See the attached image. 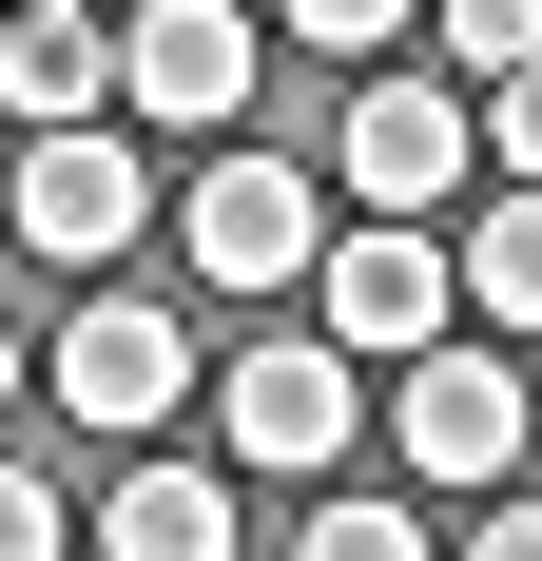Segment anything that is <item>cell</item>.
<instances>
[{"mask_svg": "<svg viewBox=\"0 0 542 561\" xmlns=\"http://www.w3.org/2000/svg\"><path fill=\"white\" fill-rule=\"evenodd\" d=\"M214 426H233V465H252V484H329V465H349V426H369V348H349V330H271V348H233Z\"/></svg>", "mask_w": 542, "mask_h": 561, "instance_id": "cell-1", "label": "cell"}, {"mask_svg": "<svg viewBox=\"0 0 542 561\" xmlns=\"http://www.w3.org/2000/svg\"><path fill=\"white\" fill-rule=\"evenodd\" d=\"M116 58H136V136H233L271 78L252 0H116Z\"/></svg>", "mask_w": 542, "mask_h": 561, "instance_id": "cell-2", "label": "cell"}, {"mask_svg": "<svg viewBox=\"0 0 542 561\" xmlns=\"http://www.w3.org/2000/svg\"><path fill=\"white\" fill-rule=\"evenodd\" d=\"M136 194H156V174H136V136H116V116H39V136H20V174H0L20 252H58V272H116V252H136Z\"/></svg>", "mask_w": 542, "mask_h": 561, "instance_id": "cell-3", "label": "cell"}, {"mask_svg": "<svg viewBox=\"0 0 542 561\" xmlns=\"http://www.w3.org/2000/svg\"><path fill=\"white\" fill-rule=\"evenodd\" d=\"M39 388L78 407V426H98V446H156L174 407H194V330H174L156 290H98V310H78V330L39 348Z\"/></svg>", "mask_w": 542, "mask_h": 561, "instance_id": "cell-4", "label": "cell"}, {"mask_svg": "<svg viewBox=\"0 0 542 561\" xmlns=\"http://www.w3.org/2000/svg\"><path fill=\"white\" fill-rule=\"evenodd\" d=\"M174 252H194L214 290H310L329 272V194L291 156H214L194 194H174Z\"/></svg>", "mask_w": 542, "mask_h": 561, "instance_id": "cell-5", "label": "cell"}, {"mask_svg": "<svg viewBox=\"0 0 542 561\" xmlns=\"http://www.w3.org/2000/svg\"><path fill=\"white\" fill-rule=\"evenodd\" d=\"M523 368H504L485 330H445V348H407V407H387V446H407V484H504L523 465Z\"/></svg>", "mask_w": 542, "mask_h": 561, "instance_id": "cell-6", "label": "cell"}, {"mask_svg": "<svg viewBox=\"0 0 542 561\" xmlns=\"http://www.w3.org/2000/svg\"><path fill=\"white\" fill-rule=\"evenodd\" d=\"M310 310L369 348V368H407V348H445V310H465V252H445L427 214H369V232H329Z\"/></svg>", "mask_w": 542, "mask_h": 561, "instance_id": "cell-7", "label": "cell"}, {"mask_svg": "<svg viewBox=\"0 0 542 561\" xmlns=\"http://www.w3.org/2000/svg\"><path fill=\"white\" fill-rule=\"evenodd\" d=\"M329 174H349L369 214H445V174H485V116L445 98V78H369L349 136H329Z\"/></svg>", "mask_w": 542, "mask_h": 561, "instance_id": "cell-8", "label": "cell"}, {"mask_svg": "<svg viewBox=\"0 0 542 561\" xmlns=\"http://www.w3.org/2000/svg\"><path fill=\"white\" fill-rule=\"evenodd\" d=\"M233 484H252V465H174V446H136L98 484V542L116 561H233L252 542V504H233Z\"/></svg>", "mask_w": 542, "mask_h": 561, "instance_id": "cell-9", "label": "cell"}, {"mask_svg": "<svg viewBox=\"0 0 542 561\" xmlns=\"http://www.w3.org/2000/svg\"><path fill=\"white\" fill-rule=\"evenodd\" d=\"M0 116H20V136H39V116H136V58H116V20L0 0Z\"/></svg>", "mask_w": 542, "mask_h": 561, "instance_id": "cell-10", "label": "cell"}, {"mask_svg": "<svg viewBox=\"0 0 542 561\" xmlns=\"http://www.w3.org/2000/svg\"><path fill=\"white\" fill-rule=\"evenodd\" d=\"M465 310L485 330H542V174H504L485 214H465Z\"/></svg>", "mask_w": 542, "mask_h": 561, "instance_id": "cell-11", "label": "cell"}, {"mask_svg": "<svg viewBox=\"0 0 542 561\" xmlns=\"http://www.w3.org/2000/svg\"><path fill=\"white\" fill-rule=\"evenodd\" d=\"M407 542H427V504H369V484L291 504V561H407Z\"/></svg>", "mask_w": 542, "mask_h": 561, "instance_id": "cell-12", "label": "cell"}, {"mask_svg": "<svg viewBox=\"0 0 542 561\" xmlns=\"http://www.w3.org/2000/svg\"><path fill=\"white\" fill-rule=\"evenodd\" d=\"M542 58V0H445V78H523Z\"/></svg>", "mask_w": 542, "mask_h": 561, "instance_id": "cell-13", "label": "cell"}, {"mask_svg": "<svg viewBox=\"0 0 542 561\" xmlns=\"http://www.w3.org/2000/svg\"><path fill=\"white\" fill-rule=\"evenodd\" d=\"M271 20H291V39H310V58H387V39H407V20H427V0H271Z\"/></svg>", "mask_w": 542, "mask_h": 561, "instance_id": "cell-14", "label": "cell"}, {"mask_svg": "<svg viewBox=\"0 0 542 561\" xmlns=\"http://www.w3.org/2000/svg\"><path fill=\"white\" fill-rule=\"evenodd\" d=\"M39 542H98V504H58L39 465H0V561H39Z\"/></svg>", "mask_w": 542, "mask_h": 561, "instance_id": "cell-15", "label": "cell"}, {"mask_svg": "<svg viewBox=\"0 0 542 561\" xmlns=\"http://www.w3.org/2000/svg\"><path fill=\"white\" fill-rule=\"evenodd\" d=\"M485 174H542V58H523V78H485Z\"/></svg>", "mask_w": 542, "mask_h": 561, "instance_id": "cell-16", "label": "cell"}, {"mask_svg": "<svg viewBox=\"0 0 542 561\" xmlns=\"http://www.w3.org/2000/svg\"><path fill=\"white\" fill-rule=\"evenodd\" d=\"M465 542H485V561H542V504H485Z\"/></svg>", "mask_w": 542, "mask_h": 561, "instance_id": "cell-17", "label": "cell"}, {"mask_svg": "<svg viewBox=\"0 0 542 561\" xmlns=\"http://www.w3.org/2000/svg\"><path fill=\"white\" fill-rule=\"evenodd\" d=\"M0 407H20V330H0Z\"/></svg>", "mask_w": 542, "mask_h": 561, "instance_id": "cell-18", "label": "cell"}, {"mask_svg": "<svg viewBox=\"0 0 542 561\" xmlns=\"http://www.w3.org/2000/svg\"><path fill=\"white\" fill-rule=\"evenodd\" d=\"M58 20H116V0H58Z\"/></svg>", "mask_w": 542, "mask_h": 561, "instance_id": "cell-19", "label": "cell"}]
</instances>
